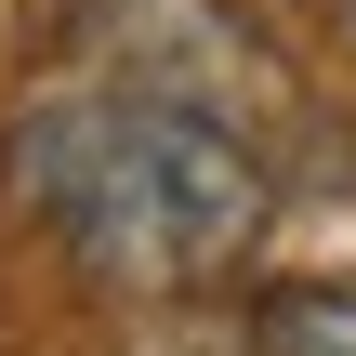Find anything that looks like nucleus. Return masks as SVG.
Returning <instances> with one entry per match:
<instances>
[{
	"mask_svg": "<svg viewBox=\"0 0 356 356\" xmlns=\"http://www.w3.org/2000/svg\"><path fill=\"white\" fill-rule=\"evenodd\" d=\"M13 198L92 291H211L264 251L277 172L211 92L92 79L13 119Z\"/></svg>",
	"mask_w": 356,
	"mask_h": 356,
	"instance_id": "obj_1",
	"label": "nucleus"
},
{
	"mask_svg": "<svg viewBox=\"0 0 356 356\" xmlns=\"http://www.w3.org/2000/svg\"><path fill=\"white\" fill-rule=\"evenodd\" d=\"M251 343L264 356H356V291L343 277H291L251 304Z\"/></svg>",
	"mask_w": 356,
	"mask_h": 356,
	"instance_id": "obj_2",
	"label": "nucleus"
},
{
	"mask_svg": "<svg viewBox=\"0 0 356 356\" xmlns=\"http://www.w3.org/2000/svg\"><path fill=\"white\" fill-rule=\"evenodd\" d=\"M330 26H343V40H356V0H330Z\"/></svg>",
	"mask_w": 356,
	"mask_h": 356,
	"instance_id": "obj_3",
	"label": "nucleus"
}]
</instances>
